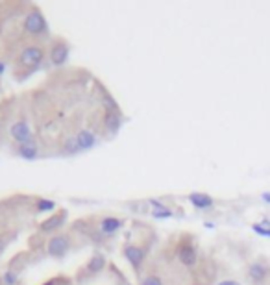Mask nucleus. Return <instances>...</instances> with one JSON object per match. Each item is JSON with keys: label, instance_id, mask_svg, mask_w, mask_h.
I'll return each mask as SVG.
<instances>
[{"label": "nucleus", "instance_id": "nucleus-20", "mask_svg": "<svg viewBox=\"0 0 270 285\" xmlns=\"http://www.w3.org/2000/svg\"><path fill=\"white\" fill-rule=\"evenodd\" d=\"M143 285H163V283H161V278H157V276H148V278L143 281Z\"/></svg>", "mask_w": 270, "mask_h": 285}, {"label": "nucleus", "instance_id": "nucleus-12", "mask_svg": "<svg viewBox=\"0 0 270 285\" xmlns=\"http://www.w3.org/2000/svg\"><path fill=\"white\" fill-rule=\"evenodd\" d=\"M104 124H106V128L111 132V134H117L120 128V113L117 109H109L106 117H104Z\"/></svg>", "mask_w": 270, "mask_h": 285}, {"label": "nucleus", "instance_id": "nucleus-9", "mask_svg": "<svg viewBox=\"0 0 270 285\" xmlns=\"http://www.w3.org/2000/svg\"><path fill=\"white\" fill-rule=\"evenodd\" d=\"M189 202L195 206L196 210H209L211 206H213V198L205 193H191Z\"/></svg>", "mask_w": 270, "mask_h": 285}, {"label": "nucleus", "instance_id": "nucleus-11", "mask_svg": "<svg viewBox=\"0 0 270 285\" xmlns=\"http://www.w3.org/2000/svg\"><path fill=\"white\" fill-rule=\"evenodd\" d=\"M124 254H126V258H128V261L133 265L135 269H139L141 263L145 261V250L139 247H128L124 250Z\"/></svg>", "mask_w": 270, "mask_h": 285}, {"label": "nucleus", "instance_id": "nucleus-14", "mask_svg": "<svg viewBox=\"0 0 270 285\" xmlns=\"http://www.w3.org/2000/svg\"><path fill=\"white\" fill-rule=\"evenodd\" d=\"M104 267H106V258H104L102 254H95V256L89 259V263H87V270L93 272V274L100 272Z\"/></svg>", "mask_w": 270, "mask_h": 285}, {"label": "nucleus", "instance_id": "nucleus-22", "mask_svg": "<svg viewBox=\"0 0 270 285\" xmlns=\"http://www.w3.org/2000/svg\"><path fill=\"white\" fill-rule=\"evenodd\" d=\"M216 285H241V283L235 281V280H224V281H220V283H216Z\"/></svg>", "mask_w": 270, "mask_h": 285}, {"label": "nucleus", "instance_id": "nucleus-6", "mask_svg": "<svg viewBox=\"0 0 270 285\" xmlns=\"http://www.w3.org/2000/svg\"><path fill=\"white\" fill-rule=\"evenodd\" d=\"M178 258L185 267H195L196 259H198V254H196V248L193 247V245H182V247L178 248Z\"/></svg>", "mask_w": 270, "mask_h": 285}, {"label": "nucleus", "instance_id": "nucleus-3", "mask_svg": "<svg viewBox=\"0 0 270 285\" xmlns=\"http://www.w3.org/2000/svg\"><path fill=\"white\" fill-rule=\"evenodd\" d=\"M43 58H44L43 49H41V47H35V45H30V47H26V49L21 52V58H19V61H21V65H24V67L35 69V67H39V65H41Z\"/></svg>", "mask_w": 270, "mask_h": 285}, {"label": "nucleus", "instance_id": "nucleus-16", "mask_svg": "<svg viewBox=\"0 0 270 285\" xmlns=\"http://www.w3.org/2000/svg\"><path fill=\"white\" fill-rule=\"evenodd\" d=\"M252 230L255 231V233H259V235H263V237H268L270 239V221H263L261 224H254L252 226Z\"/></svg>", "mask_w": 270, "mask_h": 285}, {"label": "nucleus", "instance_id": "nucleus-13", "mask_svg": "<svg viewBox=\"0 0 270 285\" xmlns=\"http://www.w3.org/2000/svg\"><path fill=\"white\" fill-rule=\"evenodd\" d=\"M17 154L22 157V159H35L39 154L37 145L35 143H26V145H19V150Z\"/></svg>", "mask_w": 270, "mask_h": 285}, {"label": "nucleus", "instance_id": "nucleus-25", "mask_svg": "<svg viewBox=\"0 0 270 285\" xmlns=\"http://www.w3.org/2000/svg\"><path fill=\"white\" fill-rule=\"evenodd\" d=\"M4 69H6V67H4V63H0V74H2V72H4Z\"/></svg>", "mask_w": 270, "mask_h": 285}, {"label": "nucleus", "instance_id": "nucleus-24", "mask_svg": "<svg viewBox=\"0 0 270 285\" xmlns=\"http://www.w3.org/2000/svg\"><path fill=\"white\" fill-rule=\"evenodd\" d=\"M60 283V280H50V281H47L44 285H58Z\"/></svg>", "mask_w": 270, "mask_h": 285}, {"label": "nucleus", "instance_id": "nucleus-23", "mask_svg": "<svg viewBox=\"0 0 270 285\" xmlns=\"http://www.w3.org/2000/svg\"><path fill=\"white\" fill-rule=\"evenodd\" d=\"M261 198H263V202H265V204H270V193H263V194H261Z\"/></svg>", "mask_w": 270, "mask_h": 285}, {"label": "nucleus", "instance_id": "nucleus-7", "mask_svg": "<svg viewBox=\"0 0 270 285\" xmlns=\"http://www.w3.org/2000/svg\"><path fill=\"white\" fill-rule=\"evenodd\" d=\"M67 59H69V47L65 43H58L52 47V52H50V61L52 65L60 67V65H65Z\"/></svg>", "mask_w": 270, "mask_h": 285}, {"label": "nucleus", "instance_id": "nucleus-8", "mask_svg": "<svg viewBox=\"0 0 270 285\" xmlns=\"http://www.w3.org/2000/svg\"><path fill=\"white\" fill-rule=\"evenodd\" d=\"M74 141H76V145H78V150H89V148L95 146L97 137H95V134L89 132V130H81L80 134L74 137Z\"/></svg>", "mask_w": 270, "mask_h": 285}, {"label": "nucleus", "instance_id": "nucleus-18", "mask_svg": "<svg viewBox=\"0 0 270 285\" xmlns=\"http://www.w3.org/2000/svg\"><path fill=\"white\" fill-rule=\"evenodd\" d=\"M56 204L52 202V200H39L37 202V211H50L54 210Z\"/></svg>", "mask_w": 270, "mask_h": 285}, {"label": "nucleus", "instance_id": "nucleus-15", "mask_svg": "<svg viewBox=\"0 0 270 285\" xmlns=\"http://www.w3.org/2000/svg\"><path fill=\"white\" fill-rule=\"evenodd\" d=\"M120 226H122V221L120 219H115V217H106L102 221V231L104 233H115V231H119Z\"/></svg>", "mask_w": 270, "mask_h": 285}, {"label": "nucleus", "instance_id": "nucleus-1", "mask_svg": "<svg viewBox=\"0 0 270 285\" xmlns=\"http://www.w3.org/2000/svg\"><path fill=\"white\" fill-rule=\"evenodd\" d=\"M24 30L32 35H43V33L49 32V22H47L41 11L33 10L24 19Z\"/></svg>", "mask_w": 270, "mask_h": 285}, {"label": "nucleus", "instance_id": "nucleus-21", "mask_svg": "<svg viewBox=\"0 0 270 285\" xmlns=\"http://www.w3.org/2000/svg\"><path fill=\"white\" fill-rule=\"evenodd\" d=\"M67 150H69V152H80V150H78V145H76L74 137H72V139L67 143Z\"/></svg>", "mask_w": 270, "mask_h": 285}, {"label": "nucleus", "instance_id": "nucleus-10", "mask_svg": "<svg viewBox=\"0 0 270 285\" xmlns=\"http://www.w3.org/2000/svg\"><path fill=\"white\" fill-rule=\"evenodd\" d=\"M67 219V211H61V213H56V215H52L50 219H47V221L41 222V230L43 231H54L58 230V228L65 222Z\"/></svg>", "mask_w": 270, "mask_h": 285}, {"label": "nucleus", "instance_id": "nucleus-5", "mask_svg": "<svg viewBox=\"0 0 270 285\" xmlns=\"http://www.w3.org/2000/svg\"><path fill=\"white\" fill-rule=\"evenodd\" d=\"M70 248V241L67 235H56L49 241V254L54 256V258H61L69 252Z\"/></svg>", "mask_w": 270, "mask_h": 285}, {"label": "nucleus", "instance_id": "nucleus-2", "mask_svg": "<svg viewBox=\"0 0 270 285\" xmlns=\"http://www.w3.org/2000/svg\"><path fill=\"white\" fill-rule=\"evenodd\" d=\"M270 276V265L263 259H257L248 267V278L254 285H265Z\"/></svg>", "mask_w": 270, "mask_h": 285}, {"label": "nucleus", "instance_id": "nucleus-4", "mask_svg": "<svg viewBox=\"0 0 270 285\" xmlns=\"http://www.w3.org/2000/svg\"><path fill=\"white\" fill-rule=\"evenodd\" d=\"M11 137H13L19 145L32 143V130H30L26 120H19V123H15L11 126Z\"/></svg>", "mask_w": 270, "mask_h": 285}, {"label": "nucleus", "instance_id": "nucleus-19", "mask_svg": "<svg viewBox=\"0 0 270 285\" xmlns=\"http://www.w3.org/2000/svg\"><path fill=\"white\" fill-rule=\"evenodd\" d=\"M15 281H17V274L13 272V270H8L4 274V283L6 285H15Z\"/></svg>", "mask_w": 270, "mask_h": 285}, {"label": "nucleus", "instance_id": "nucleus-17", "mask_svg": "<svg viewBox=\"0 0 270 285\" xmlns=\"http://www.w3.org/2000/svg\"><path fill=\"white\" fill-rule=\"evenodd\" d=\"M152 204L157 206V210H159V211H154V217H156V219H161V217H163V219H167V217L172 215V211L167 210V208H163V206H159L156 200H152Z\"/></svg>", "mask_w": 270, "mask_h": 285}]
</instances>
